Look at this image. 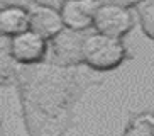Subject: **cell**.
I'll use <instances>...</instances> for the list:
<instances>
[{"label": "cell", "instance_id": "7", "mask_svg": "<svg viewBox=\"0 0 154 136\" xmlns=\"http://www.w3.org/2000/svg\"><path fill=\"white\" fill-rule=\"evenodd\" d=\"M100 4V0H64L59 9L64 27L76 32L93 29L95 14Z\"/></svg>", "mask_w": 154, "mask_h": 136}, {"label": "cell", "instance_id": "9", "mask_svg": "<svg viewBox=\"0 0 154 136\" xmlns=\"http://www.w3.org/2000/svg\"><path fill=\"white\" fill-rule=\"evenodd\" d=\"M122 136H154V111L132 116L124 128Z\"/></svg>", "mask_w": 154, "mask_h": 136}, {"label": "cell", "instance_id": "10", "mask_svg": "<svg viewBox=\"0 0 154 136\" xmlns=\"http://www.w3.org/2000/svg\"><path fill=\"white\" fill-rule=\"evenodd\" d=\"M137 21L146 36L154 41V2L142 4L137 10Z\"/></svg>", "mask_w": 154, "mask_h": 136}, {"label": "cell", "instance_id": "2", "mask_svg": "<svg viewBox=\"0 0 154 136\" xmlns=\"http://www.w3.org/2000/svg\"><path fill=\"white\" fill-rule=\"evenodd\" d=\"M127 58L129 51L122 39L105 36L97 31L85 34L82 44V60L83 65L90 70L97 73L110 72L119 68Z\"/></svg>", "mask_w": 154, "mask_h": 136}, {"label": "cell", "instance_id": "12", "mask_svg": "<svg viewBox=\"0 0 154 136\" xmlns=\"http://www.w3.org/2000/svg\"><path fill=\"white\" fill-rule=\"evenodd\" d=\"M63 2H64V0H63Z\"/></svg>", "mask_w": 154, "mask_h": 136}, {"label": "cell", "instance_id": "3", "mask_svg": "<svg viewBox=\"0 0 154 136\" xmlns=\"http://www.w3.org/2000/svg\"><path fill=\"white\" fill-rule=\"evenodd\" d=\"M134 24H136V17L131 7L112 0H105L97 9L93 29L100 34L122 39L125 34L132 31Z\"/></svg>", "mask_w": 154, "mask_h": 136}, {"label": "cell", "instance_id": "5", "mask_svg": "<svg viewBox=\"0 0 154 136\" xmlns=\"http://www.w3.org/2000/svg\"><path fill=\"white\" fill-rule=\"evenodd\" d=\"M85 39L83 32L64 29L54 39L49 41V56L48 60L59 66H83L82 44Z\"/></svg>", "mask_w": 154, "mask_h": 136}, {"label": "cell", "instance_id": "4", "mask_svg": "<svg viewBox=\"0 0 154 136\" xmlns=\"http://www.w3.org/2000/svg\"><path fill=\"white\" fill-rule=\"evenodd\" d=\"M10 56L20 66L39 65L49 56V41H46L34 31L20 32L14 37H2Z\"/></svg>", "mask_w": 154, "mask_h": 136}, {"label": "cell", "instance_id": "1", "mask_svg": "<svg viewBox=\"0 0 154 136\" xmlns=\"http://www.w3.org/2000/svg\"><path fill=\"white\" fill-rule=\"evenodd\" d=\"M103 78L88 66H59L49 60L17 65L14 85L27 136H64L71 129L76 104Z\"/></svg>", "mask_w": 154, "mask_h": 136}, {"label": "cell", "instance_id": "6", "mask_svg": "<svg viewBox=\"0 0 154 136\" xmlns=\"http://www.w3.org/2000/svg\"><path fill=\"white\" fill-rule=\"evenodd\" d=\"M29 9V27L31 31L37 32L46 41H51L63 32L64 27L61 12L53 5L46 4L42 0H31L27 5Z\"/></svg>", "mask_w": 154, "mask_h": 136}, {"label": "cell", "instance_id": "11", "mask_svg": "<svg viewBox=\"0 0 154 136\" xmlns=\"http://www.w3.org/2000/svg\"><path fill=\"white\" fill-rule=\"evenodd\" d=\"M127 2H129V4H132V5H140L144 0H127Z\"/></svg>", "mask_w": 154, "mask_h": 136}, {"label": "cell", "instance_id": "8", "mask_svg": "<svg viewBox=\"0 0 154 136\" xmlns=\"http://www.w3.org/2000/svg\"><path fill=\"white\" fill-rule=\"evenodd\" d=\"M29 9L20 4H5L0 9V32L2 37H14L29 31Z\"/></svg>", "mask_w": 154, "mask_h": 136}]
</instances>
